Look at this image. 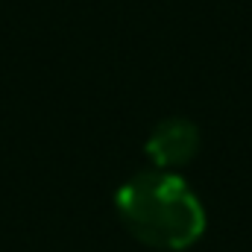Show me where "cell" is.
<instances>
[{
    "instance_id": "6da1fadb",
    "label": "cell",
    "mask_w": 252,
    "mask_h": 252,
    "mask_svg": "<svg viewBox=\"0 0 252 252\" xmlns=\"http://www.w3.org/2000/svg\"><path fill=\"white\" fill-rule=\"evenodd\" d=\"M118 214L147 247L185 250L205 229V211L190 188L173 173H141L115 196Z\"/></svg>"
},
{
    "instance_id": "7a4b0ae2",
    "label": "cell",
    "mask_w": 252,
    "mask_h": 252,
    "mask_svg": "<svg viewBox=\"0 0 252 252\" xmlns=\"http://www.w3.org/2000/svg\"><path fill=\"white\" fill-rule=\"evenodd\" d=\"M199 150V132L190 121H164L161 126H156L153 138L147 141V153L150 158L167 170V167H179V164H188L190 158L196 156Z\"/></svg>"
}]
</instances>
